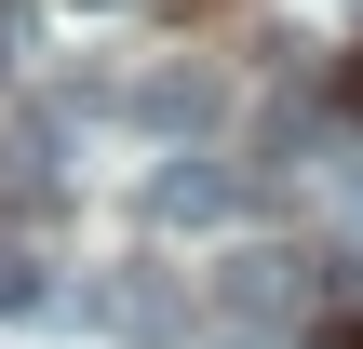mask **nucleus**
Here are the masks:
<instances>
[{
  "mask_svg": "<svg viewBox=\"0 0 363 349\" xmlns=\"http://www.w3.org/2000/svg\"><path fill=\"white\" fill-rule=\"evenodd\" d=\"M108 108L148 121V135H202V121H216V67H148V81H121Z\"/></svg>",
  "mask_w": 363,
  "mask_h": 349,
  "instance_id": "1",
  "label": "nucleus"
},
{
  "mask_svg": "<svg viewBox=\"0 0 363 349\" xmlns=\"http://www.w3.org/2000/svg\"><path fill=\"white\" fill-rule=\"evenodd\" d=\"M0 309H40V269H27L13 242H0Z\"/></svg>",
  "mask_w": 363,
  "mask_h": 349,
  "instance_id": "3",
  "label": "nucleus"
},
{
  "mask_svg": "<svg viewBox=\"0 0 363 349\" xmlns=\"http://www.w3.org/2000/svg\"><path fill=\"white\" fill-rule=\"evenodd\" d=\"M350 121H363V54H350Z\"/></svg>",
  "mask_w": 363,
  "mask_h": 349,
  "instance_id": "4",
  "label": "nucleus"
},
{
  "mask_svg": "<svg viewBox=\"0 0 363 349\" xmlns=\"http://www.w3.org/2000/svg\"><path fill=\"white\" fill-rule=\"evenodd\" d=\"M229 202H242V188H229L216 161H175V175L148 188V215H162V229H202V215H229Z\"/></svg>",
  "mask_w": 363,
  "mask_h": 349,
  "instance_id": "2",
  "label": "nucleus"
}]
</instances>
